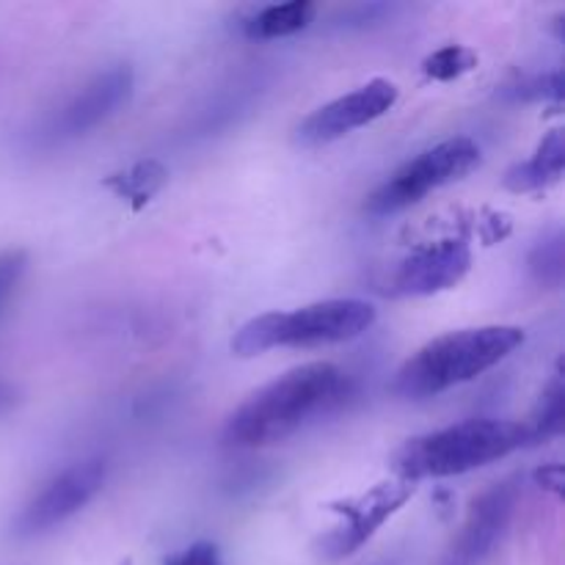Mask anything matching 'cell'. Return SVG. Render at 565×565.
Returning a JSON list of instances; mask_svg holds the SVG:
<instances>
[{
    "mask_svg": "<svg viewBox=\"0 0 565 565\" xmlns=\"http://www.w3.org/2000/svg\"><path fill=\"white\" fill-rule=\"evenodd\" d=\"M348 397V375L331 362L290 370L254 392L226 419L224 445L254 450L285 441L318 414L331 412Z\"/></svg>",
    "mask_w": 565,
    "mask_h": 565,
    "instance_id": "6da1fadb",
    "label": "cell"
},
{
    "mask_svg": "<svg viewBox=\"0 0 565 565\" xmlns=\"http://www.w3.org/2000/svg\"><path fill=\"white\" fill-rule=\"evenodd\" d=\"M524 342L519 326H478L458 329L425 342L414 351L392 381V392L406 401H425L475 381L497 367Z\"/></svg>",
    "mask_w": 565,
    "mask_h": 565,
    "instance_id": "7a4b0ae2",
    "label": "cell"
},
{
    "mask_svg": "<svg viewBox=\"0 0 565 565\" xmlns=\"http://www.w3.org/2000/svg\"><path fill=\"white\" fill-rule=\"evenodd\" d=\"M527 447L524 425L513 419H467L450 428L414 436L392 456V472L406 483L441 480L489 467Z\"/></svg>",
    "mask_w": 565,
    "mask_h": 565,
    "instance_id": "3957f363",
    "label": "cell"
},
{
    "mask_svg": "<svg viewBox=\"0 0 565 565\" xmlns=\"http://www.w3.org/2000/svg\"><path fill=\"white\" fill-rule=\"evenodd\" d=\"M375 323V307L359 298H329L292 312H265L241 326L232 353L259 356L274 348H323L362 337Z\"/></svg>",
    "mask_w": 565,
    "mask_h": 565,
    "instance_id": "277c9868",
    "label": "cell"
},
{
    "mask_svg": "<svg viewBox=\"0 0 565 565\" xmlns=\"http://www.w3.org/2000/svg\"><path fill=\"white\" fill-rule=\"evenodd\" d=\"M480 163V147L467 136L447 138L436 147L425 149L417 158L395 171L384 185L375 188L364 202V213L392 215L412 204L423 202L428 193L450 185V182L467 177Z\"/></svg>",
    "mask_w": 565,
    "mask_h": 565,
    "instance_id": "5b68a950",
    "label": "cell"
},
{
    "mask_svg": "<svg viewBox=\"0 0 565 565\" xmlns=\"http://www.w3.org/2000/svg\"><path fill=\"white\" fill-rule=\"evenodd\" d=\"M417 486L406 483V480H384V483L373 486L370 491L331 505V511L340 513V522L320 539L318 552L326 561H345V557L356 555L403 505L414 497Z\"/></svg>",
    "mask_w": 565,
    "mask_h": 565,
    "instance_id": "8992f818",
    "label": "cell"
},
{
    "mask_svg": "<svg viewBox=\"0 0 565 565\" xmlns=\"http://www.w3.org/2000/svg\"><path fill=\"white\" fill-rule=\"evenodd\" d=\"M105 461L92 458V461L75 463V467L64 469L55 475L31 502L20 511L14 522V533L20 539H31V535H42L47 530L58 527L66 519L75 516L81 508L97 497V491L105 483Z\"/></svg>",
    "mask_w": 565,
    "mask_h": 565,
    "instance_id": "52a82bcc",
    "label": "cell"
},
{
    "mask_svg": "<svg viewBox=\"0 0 565 565\" xmlns=\"http://www.w3.org/2000/svg\"><path fill=\"white\" fill-rule=\"evenodd\" d=\"M519 483L502 480L489 486L478 500L469 505L461 530L452 539L450 550L439 565H483L505 539L511 519L516 513Z\"/></svg>",
    "mask_w": 565,
    "mask_h": 565,
    "instance_id": "ba28073f",
    "label": "cell"
},
{
    "mask_svg": "<svg viewBox=\"0 0 565 565\" xmlns=\"http://www.w3.org/2000/svg\"><path fill=\"white\" fill-rule=\"evenodd\" d=\"M132 86H136V75H132L130 64H116L110 70L94 75L81 92L72 99H66L58 110L44 125V138L50 143L70 141V138L83 136V132L94 130L103 125L105 119L116 114L121 105L130 99Z\"/></svg>",
    "mask_w": 565,
    "mask_h": 565,
    "instance_id": "9c48e42d",
    "label": "cell"
},
{
    "mask_svg": "<svg viewBox=\"0 0 565 565\" xmlns=\"http://www.w3.org/2000/svg\"><path fill=\"white\" fill-rule=\"evenodd\" d=\"M395 83L384 81V77H375V81L359 86L356 92L342 94V97L326 103L323 108L312 110V114L298 125L296 141L303 143V147H323V143L337 141V138L348 136V132L381 119L386 110L395 108Z\"/></svg>",
    "mask_w": 565,
    "mask_h": 565,
    "instance_id": "30bf717a",
    "label": "cell"
},
{
    "mask_svg": "<svg viewBox=\"0 0 565 565\" xmlns=\"http://www.w3.org/2000/svg\"><path fill=\"white\" fill-rule=\"evenodd\" d=\"M472 268V252L463 241L428 243L397 263L386 279V292L395 298H428L461 285Z\"/></svg>",
    "mask_w": 565,
    "mask_h": 565,
    "instance_id": "8fae6325",
    "label": "cell"
},
{
    "mask_svg": "<svg viewBox=\"0 0 565 565\" xmlns=\"http://www.w3.org/2000/svg\"><path fill=\"white\" fill-rule=\"evenodd\" d=\"M565 169V138L561 127L550 130L539 143L535 154L524 163L508 169L505 188L513 193H533L561 182Z\"/></svg>",
    "mask_w": 565,
    "mask_h": 565,
    "instance_id": "7c38bea8",
    "label": "cell"
},
{
    "mask_svg": "<svg viewBox=\"0 0 565 565\" xmlns=\"http://www.w3.org/2000/svg\"><path fill=\"white\" fill-rule=\"evenodd\" d=\"M169 182V169L160 160H138V163L127 166L125 171L105 177L103 185L114 191L121 202L130 204L132 210H143Z\"/></svg>",
    "mask_w": 565,
    "mask_h": 565,
    "instance_id": "4fadbf2b",
    "label": "cell"
},
{
    "mask_svg": "<svg viewBox=\"0 0 565 565\" xmlns=\"http://www.w3.org/2000/svg\"><path fill=\"white\" fill-rule=\"evenodd\" d=\"M315 14H318V6L309 3V0H292V3L265 6V9H259L257 14L246 22V36L259 39V42L292 36V33H298V31H303V28L312 25Z\"/></svg>",
    "mask_w": 565,
    "mask_h": 565,
    "instance_id": "5bb4252c",
    "label": "cell"
},
{
    "mask_svg": "<svg viewBox=\"0 0 565 565\" xmlns=\"http://www.w3.org/2000/svg\"><path fill=\"white\" fill-rule=\"evenodd\" d=\"M524 436H527V445H546V441L557 439L563 434L565 425V390L563 381L555 379L541 395L539 406L530 414V419H524Z\"/></svg>",
    "mask_w": 565,
    "mask_h": 565,
    "instance_id": "9a60e30c",
    "label": "cell"
},
{
    "mask_svg": "<svg viewBox=\"0 0 565 565\" xmlns=\"http://www.w3.org/2000/svg\"><path fill=\"white\" fill-rule=\"evenodd\" d=\"M478 66V53L463 44H445L436 53H430L428 58L423 61V72L430 77V81H456V77L467 75Z\"/></svg>",
    "mask_w": 565,
    "mask_h": 565,
    "instance_id": "2e32d148",
    "label": "cell"
},
{
    "mask_svg": "<svg viewBox=\"0 0 565 565\" xmlns=\"http://www.w3.org/2000/svg\"><path fill=\"white\" fill-rule=\"evenodd\" d=\"M565 270V257H563V235L555 232L552 237H544L539 246L530 254V274L535 276V281L544 287H561Z\"/></svg>",
    "mask_w": 565,
    "mask_h": 565,
    "instance_id": "e0dca14e",
    "label": "cell"
},
{
    "mask_svg": "<svg viewBox=\"0 0 565 565\" xmlns=\"http://www.w3.org/2000/svg\"><path fill=\"white\" fill-rule=\"evenodd\" d=\"M25 268L28 252H22V248H11V252L0 254V307H3L6 298L14 292V287L20 285Z\"/></svg>",
    "mask_w": 565,
    "mask_h": 565,
    "instance_id": "ac0fdd59",
    "label": "cell"
},
{
    "mask_svg": "<svg viewBox=\"0 0 565 565\" xmlns=\"http://www.w3.org/2000/svg\"><path fill=\"white\" fill-rule=\"evenodd\" d=\"M163 565H224V563H221L218 546L210 544V541H199V544H191L188 550L166 557Z\"/></svg>",
    "mask_w": 565,
    "mask_h": 565,
    "instance_id": "d6986e66",
    "label": "cell"
},
{
    "mask_svg": "<svg viewBox=\"0 0 565 565\" xmlns=\"http://www.w3.org/2000/svg\"><path fill=\"white\" fill-rule=\"evenodd\" d=\"M519 97L524 99H563V75L561 72H550L535 81L519 86Z\"/></svg>",
    "mask_w": 565,
    "mask_h": 565,
    "instance_id": "ffe728a7",
    "label": "cell"
},
{
    "mask_svg": "<svg viewBox=\"0 0 565 565\" xmlns=\"http://www.w3.org/2000/svg\"><path fill=\"white\" fill-rule=\"evenodd\" d=\"M535 483H539L544 491H550V494L563 497V486H565L563 463H544V467L535 472Z\"/></svg>",
    "mask_w": 565,
    "mask_h": 565,
    "instance_id": "44dd1931",
    "label": "cell"
},
{
    "mask_svg": "<svg viewBox=\"0 0 565 565\" xmlns=\"http://www.w3.org/2000/svg\"><path fill=\"white\" fill-rule=\"evenodd\" d=\"M14 403H17V390H14V386L6 384V381H0V414L9 412Z\"/></svg>",
    "mask_w": 565,
    "mask_h": 565,
    "instance_id": "7402d4cb",
    "label": "cell"
}]
</instances>
